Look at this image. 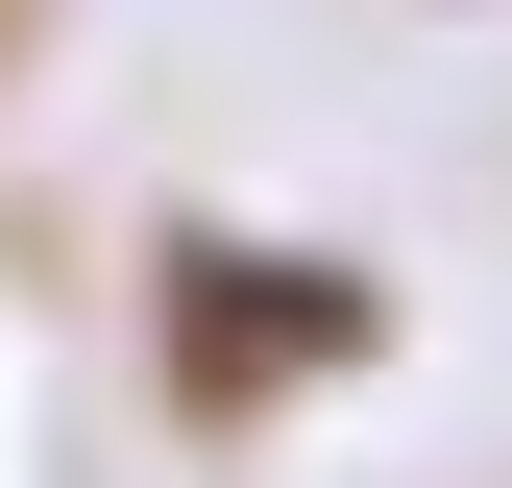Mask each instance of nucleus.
I'll return each mask as SVG.
<instances>
[{
  "label": "nucleus",
  "mask_w": 512,
  "mask_h": 488,
  "mask_svg": "<svg viewBox=\"0 0 512 488\" xmlns=\"http://www.w3.org/2000/svg\"><path fill=\"white\" fill-rule=\"evenodd\" d=\"M147 293H171V342H147L171 415H269V391H317V366L391 342V293H366V269H293V244H244V220H171Z\"/></svg>",
  "instance_id": "nucleus-1"
}]
</instances>
